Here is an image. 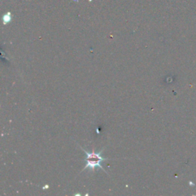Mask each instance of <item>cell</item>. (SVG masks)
<instances>
[{
    "label": "cell",
    "mask_w": 196,
    "mask_h": 196,
    "mask_svg": "<svg viewBox=\"0 0 196 196\" xmlns=\"http://www.w3.org/2000/svg\"><path fill=\"white\" fill-rule=\"evenodd\" d=\"M80 148L84 151V152L85 153V156H86V158H85V160L86 161V165H85V168L83 169L82 171L85 170L86 169H91L93 172H94L95 168H97V167H99V168L102 169L103 170L105 171L104 167L101 165V162H103V161L107 159H104V158H103L102 156H101V152H103L104 149H102L100 152H95L94 150H93L91 152H88V151L85 150V149H83V148L81 147V146H80Z\"/></svg>",
    "instance_id": "obj_1"
}]
</instances>
